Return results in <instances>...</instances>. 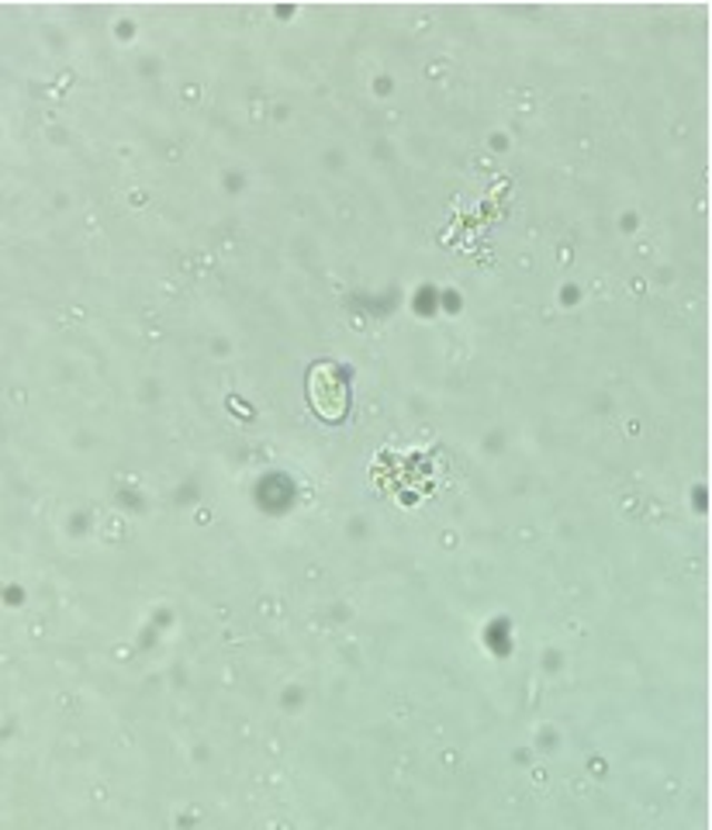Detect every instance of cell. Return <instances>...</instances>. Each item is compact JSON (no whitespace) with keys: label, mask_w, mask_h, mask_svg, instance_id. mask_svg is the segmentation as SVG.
Wrapping results in <instances>:
<instances>
[{"label":"cell","mask_w":712,"mask_h":830,"mask_svg":"<svg viewBox=\"0 0 712 830\" xmlns=\"http://www.w3.org/2000/svg\"><path fill=\"white\" fill-rule=\"evenodd\" d=\"M308 398L318 408L322 419H339V415L346 412V388H343V381L326 364H318L312 370V377H308Z\"/></svg>","instance_id":"6da1fadb"}]
</instances>
